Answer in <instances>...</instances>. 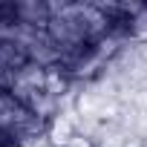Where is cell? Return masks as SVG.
<instances>
[{
	"mask_svg": "<svg viewBox=\"0 0 147 147\" xmlns=\"http://www.w3.org/2000/svg\"><path fill=\"white\" fill-rule=\"evenodd\" d=\"M98 147H104V144H98Z\"/></svg>",
	"mask_w": 147,
	"mask_h": 147,
	"instance_id": "5b68a950",
	"label": "cell"
},
{
	"mask_svg": "<svg viewBox=\"0 0 147 147\" xmlns=\"http://www.w3.org/2000/svg\"><path fill=\"white\" fill-rule=\"evenodd\" d=\"M40 75H43V92H46V95L61 98V95L69 92V75H66V69H63L61 63H49V66H43Z\"/></svg>",
	"mask_w": 147,
	"mask_h": 147,
	"instance_id": "6da1fadb",
	"label": "cell"
},
{
	"mask_svg": "<svg viewBox=\"0 0 147 147\" xmlns=\"http://www.w3.org/2000/svg\"><path fill=\"white\" fill-rule=\"evenodd\" d=\"M75 133H78V127L72 124L66 115H58V118L52 121V127H49V138H52L55 147H66V141L75 136Z\"/></svg>",
	"mask_w": 147,
	"mask_h": 147,
	"instance_id": "7a4b0ae2",
	"label": "cell"
},
{
	"mask_svg": "<svg viewBox=\"0 0 147 147\" xmlns=\"http://www.w3.org/2000/svg\"><path fill=\"white\" fill-rule=\"evenodd\" d=\"M66 147H98V141L92 138V136H87V133H75V136H72L69 141H66Z\"/></svg>",
	"mask_w": 147,
	"mask_h": 147,
	"instance_id": "3957f363",
	"label": "cell"
},
{
	"mask_svg": "<svg viewBox=\"0 0 147 147\" xmlns=\"http://www.w3.org/2000/svg\"><path fill=\"white\" fill-rule=\"evenodd\" d=\"M118 147H147V138L144 136H124Z\"/></svg>",
	"mask_w": 147,
	"mask_h": 147,
	"instance_id": "277c9868",
	"label": "cell"
}]
</instances>
